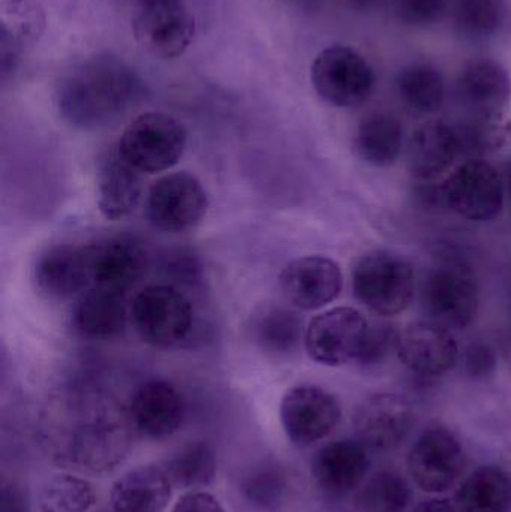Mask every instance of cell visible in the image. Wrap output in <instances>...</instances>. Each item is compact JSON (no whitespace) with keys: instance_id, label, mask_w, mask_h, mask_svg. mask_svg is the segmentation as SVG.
<instances>
[{"instance_id":"6da1fadb","label":"cell","mask_w":511,"mask_h":512,"mask_svg":"<svg viewBox=\"0 0 511 512\" xmlns=\"http://www.w3.org/2000/svg\"><path fill=\"white\" fill-rule=\"evenodd\" d=\"M143 95V84L125 62L110 56L83 60L60 81L57 108L69 125L95 129L122 116Z\"/></svg>"},{"instance_id":"7a4b0ae2","label":"cell","mask_w":511,"mask_h":512,"mask_svg":"<svg viewBox=\"0 0 511 512\" xmlns=\"http://www.w3.org/2000/svg\"><path fill=\"white\" fill-rule=\"evenodd\" d=\"M357 301L378 316L405 312L416 294V274L404 256L387 249L366 252L351 270Z\"/></svg>"},{"instance_id":"3957f363","label":"cell","mask_w":511,"mask_h":512,"mask_svg":"<svg viewBox=\"0 0 511 512\" xmlns=\"http://www.w3.org/2000/svg\"><path fill=\"white\" fill-rule=\"evenodd\" d=\"M186 143L188 134L179 120L164 113H144L126 126L117 149L140 173L155 174L179 164Z\"/></svg>"},{"instance_id":"277c9868","label":"cell","mask_w":511,"mask_h":512,"mask_svg":"<svg viewBox=\"0 0 511 512\" xmlns=\"http://www.w3.org/2000/svg\"><path fill=\"white\" fill-rule=\"evenodd\" d=\"M420 304L428 321L449 330L470 327L479 313L476 277L462 264L444 262L431 268L420 288Z\"/></svg>"},{"instance_id":"5b68a950","label":"cell","mask_w":511,"mask_h":512,"mask_svg":"<svg viewBox=\"0 0 511 512\" xmlns=\"http://www.w3.org/2000/svg\"><path fill=\"white\" fill-rule=\"evenodd\" d=\"M440 198L467 221L491 222L503 212L506 186L494 165L482 158H470L447 176Z\"/></svg>"},{"instance_id":"8992f818","label":"cell","mask_w":511,"mask_h":512,"mask_svg":"<svg viewBox=\"0 0 511 512\" xmlns=\"http://www.w3.org/2000/svg\"><path fill=\"white\" fill-rule=\"evenodd\" d=\"M131 316L141 340L156 348L179 345L194 327L191 301L171 285H149L138 291Z\"/></svg>"},{"instance_id":"52a82bcc","label":"cell","mask_w":511,"mask_h":512,"mask_svg":"<svg viewBox=\"0 0 511 512\" xmlns=\"http://www.w3.org/2000/svg\"><path fill=\"white\" fill-rule=\"evenodd\" d=\"M372 325L354 307H333L315 316L305 333V348L315 363L327 367L360 363Z\"/></svg>"},{"instance_id":"ba28073f","label":"cell","mask_w":511,"mask_h":512,"mask_svg":"<svg viewBox=\"0 0 511 512\" xmlns=\"http://www.w3.org/2000/svg\"><path fill=\"white\" fill-rule=\"evenodd\" d=\"M311 80L317 95L338 108L365 104L375 87L374 69L368 60L345 45L324 48L315 57Z\"/></svg>"},{"instance_id":"9c48e42d","label":"cell","mask_w":511,"mask_h":512,"mask_svg":"<svg viewBox=\"0 0 511 512\" xmlns=\"http://www.w3.org/2000/svg\"><path fill=\"white\" fill-rule=\"evenodd\" d=\"M207 209L209 198L203 183L186 171L165 174L147 192V219L164 233H185L197 227Z\"/></svg>"},{"instance_id":"30bf717a","label":"cell","mask_w":511,"mask_h":512,"mask_svg":"<svg viewBox=\"0 0 511 512\" xmlns=\"http://www.w3.org/2000/svg\"><path fill=\"white\" fill-rule=\"evenodd\" d=\"M407 465L419 489L428 493H443L461 478L467 456L452 430L432 426L414 442Z\"/></svg>"},{"instance_id":"8fae6325","label":"cell","mask_w":511,"mask_h":512,"mask_svg":"<svg viewBox=\"0 0 511 512\" xmlns=\"http://www.w3.org/2000/svg\"><path fill=\"white\" fill-rule=\"evenodd\" d=\"M282 427L291 444L311 447L338 427L342 411L338 399L318 385H297L282 397Z\"/></svg>"},{"instance_id":"7c38bea8","label":"cell","mask_w":511,"mask_h":512,"mask_svg":"<svg viewBox=\"0 0 511 512\" xmlns=\"http://www.w3.org/2000/svg\"><path fill=\"white\" fill-rule=\"evenodd\" d=\"M132 32L147 53L159 59H176L188 50L194 39V15L183 0L138 5Z\"/></svg>"},{"instance_id":"4fadbf2b","label":"cell","mask_w":511,"mask_h":512,"mask_svg":"<svg viewBox=\"0 0 511 512\" xmlns=\"http://www.w3.org/2000/svg\"><path fill=\"white\" fill-rule=\"evenodd\" d=\"M416 415L405 397L393 393L372 394L357 406L354 432L368 450L390 451L410 435Z\"/></svg>"},{"instance_id":"5bb4252c","label":"cell","mask_w":511,"mask_h":512,"mask_svg":"<svg viewBox=\"0 0 511 512\" xmlns=\"http://www.w3.org/2000/svg\"><path fill=\"white\" fill-rule=\"evenodd\" d=\"M279 286L291 306L311 312L323 309L341 295L344 274L332 258L303 256L285 265L279 276Z\"/></svg>"},{"instance_id":"9a60e30c","label":"cell","mask_w":511,"mask_h":512,"mask_svg":"<svg viewBox=\"0 0 511 512\" xmlns=\"http://www.w3.org/2000/svg\"><path fill=\"white\" fill-rule=\"evenodd\" d=\"M396 354L410 372L426 378L446 375L461 358L452 330L428 319L399 333Z\"/></svg>"},{"instance_id":"2e32d148","label":"cell","mask_w":511,"mask_h":512,"mask_svg":"<svg viewBox=\"0 0 511 512\" xmlns=\"http://www.w3.org/2000/svg\"><path fill=\"white\" fill-rule=\"evenodd\" d=\"M462 152L461 137L453 123L431 120L411 134L407 143V167L411 176L431 182L453 167Z\"/></svg>"},{"instance_id":"e0dca14e","label":"cell","mask_w":511,"mask_h":512,"mask_svg":"<svg viewBox=\"0 0 511 512\" xmlns=\"http://www.w3.org/2000/svg\"><path fill=\"white\" fill-rule=\"evenodd\" d=\"M185 400L171 382L162 379L144 382L132 396L129 418L147 438L174 435L185 420Z\"/></svg>"},{"instance_id":"ac0fdd59","label":"cell","mask_w":511,"mask_h":512,"mask_svg":"<svg viewBox=\"0 0 511 512\" xmlns=\"http://www.w3.org/2000/svg\"><path fill=\"white\" fill-rule=\"evenodd\" d=\"M36 286L45 297L68 300L92 282L90 246L56 245L45 249L33 270Z\"/></svg>"},{"instance_id":"d6986e66","label":"cell","mask_w":511,"mask_h":512,"mask_svg":"<svg viewBox=\"0 0 511 512\" xmlns=\"http://www.w3.org/2000/svg\"><path fill=\"white\" fill-rule=\"evenodd\" d=\"M368 448L359 439L330 442L315 453L312 477L321 490L333 496L347 495L365 481L371 465Z\"/></svg>"},{"instance_id":"ffe728a7","label":"cell","mask_w":511,"mask_h":512,"mask_svg":"<svg viewBox=\"0 0 511 512\" xmlns=\"http://www.w3.org/2000/svg\"><path fill=\"white\" fill-rule=\"evenodd\" d=\"M98 209L108 221L131 215L143 197V173L111 147L98 164Z\"/></svg>"},{"instance_id":"44dd1931","label":"cell","mask_w":511,"mask_h":512,"mask_svg":"<svg viewBox=\"0 0 511 512\" xmlns=\"http://www.w3.org/2000/svg\"><path fill=\"white\" fill-rule=\"evenodd\" d=\"M90 267L95 288L123 294L143 277L146 249L131 237H116L90 246Z\"/></svg>"},{"instance_id":"7402d4cb","label":"cell","mask_w":511,"mask_h":512,"mask_svg":"<svg viewBox=\"0 0 511 512\" xmlns=\"http://www.w3.org/2000/svg\"><path fill=\"white\" fill-rule=\"evenodd\" d=\"M44 9L36 0H3L0 8V62L2 77L17 69L24 54L44 35Z\"/></svg>"},{"instance_id":"603a6c76","label":"cell","mask_w":511,"mask_h":512,"mask_svg":"<svg viewBox=\"0 0 511 512\" xmlns=\"http://www.w3.org/2000/svg\"><path fill=\"white\" fill-rule=\"evenodd\" d=\"M456 98L465 114H506L511 98L509 71L495 60L470 63L456 81Z\"/></svg>"},{"instance_id":"cb8c5ba5","label":"cell","mask_w":511,"mask_h":512,"mask_svg":"<svg viewBox=\"0 0 511 512\" xmlns=\"http://www.w3.org/2000/svg\"><path fill=\"white\" fill-rule=\"evenodd\" d=\"M171 490L173 484L162 466H138L114 483L111 508L114 512H164Z\"/></svg>"},{"instance_id":"d4e9b609","label":"cell","mask_w":511,"mask_h":512,"mask_svg":"<svg viewBox=\"0 0 511 512\" xmlns=\"http://www.w3.org/2000/svg\"><path fill=\"white\" fill-rule=\"evenodd\" d=\"M128 324V309L122 294L93 288L78 301L72 312V328L86 340H111L119 337Z\"/></svg>"},{"instance_id":"484cf974","label":"cell","mask_w":511,"mask_h":512,"mask_svg":"<svg viewBox=\"0 0 511 512\" xmlns=\"http://www.w3.org/2000/svg\"><path fill=\"white\" fill-rule=\"evenodd\" d=\"M404 149V126L389 111H371L362 117L354 135L357 156L372 167H390Z\"/></svg>"},{"instance_id":"4316f807","label":"cell","mask_w":511,"mask_h":512,"mask_svg":"<svg viewBox=\"0 0 511 512\" xmlns=\"http://www.w3.org/2000/svg\"><path fill=\"white\" fill-rule=\"evenodd\" d=\"M459 512H511V474L501 466H480L459 487Z\"/></svg>"},{"instance_id":"83f0119b","label":"cell","mask_w":511,"mask_h":512,"mask_svg":"<svg viewBox=\"0 0 511 512\" xmlns=\"http://www.w3.org/2000/svg\"><path fill=\"white\" fill-rule=\"evenodd\" d=\"M252 339L266 354L284 357L305 342L303 322L296 312L281 306L261 309L252 318Z\"/></svg>"},{"instance_id":"f1b7e54d","label":"cell","mask_w":511,"mask_h":512,"mask_svg":"<svg viewBox=\"0 0 511 512\" xmlns=\"http://www.w3.org/2000/svg\"><path fill=\"white\" fill-rule=\"evenodd\" d=\"M398 92L411 110L434 114L446 101V81L434 66L416 63L399 74Z\"/></svg>"},{"instance_id":"f546056e","label":"cell","mask_w":511,"mask_h":512,"mask_svg":"<svg viewBox=\"0 0 511 512\" xmlns=\"http://www.w3.org/2000/svg\"><path fill=\"white\" fill-rule=\"evenodd\" d=\"M162 468L167 472L173 487L201 489L215 480V451L207 442H191L180 448Z\"/></svg>"},{"instance_id":"4dcf8cb0","label":"cell","mask_w":511,"mask_h":512,"mask_svg":"<svg viewBox=\"0 0 511 512\" xmlns=\"http://www.w3.org/2000/svg\"><path fill=\"white\" fill-rule=\"evenodd\" d=\"M464 155H488L506 146L511 138V123L506 114H465L456 123Z\"/></svg>"},{"instance_id":"1f68e13d","label":"cell","mask_w":511,"mask_h":512,"mask_svg":"<svg viewBox=\"0 0 511 512\" xmlns=\"http://www.w3.org/2000/svg\"><path fill=\"white\" fill-rule=\"evenodd\" d=\"M410 502V484L398 472L392 471L372 475L354 499L360 512H405Z\"/></svg>"},{"instance_id":"d6a6232c","label":"cell","mask_w":511,"mask_h":512,"mask_svg":"<svg viewBox=\"0 0 511 512\" xmlns=\"http://www.w3.org/2000/svg\"><path fill=\"white\" fill-rule=\"evenodd\" d=\"M95 504V487L72 474L54 475L42 486L38 498L41 512H89Z\"/></svg>"},{"instance_id":"836d02e7","label":"cell","mask_w":511,"mask_h":512,"mask_svg":"<svg viewBox=\"0 0 511 512\" xmlns=\"http://www.w3.org/2000/svg\"><path fill=\"white\" fill-rule=\"evenodd\" d=\"M506 8L501 0H458L455 23L462 35L485 39L495 35L503 26Z\"/></svg>"},{"instance_id":"e575fe53","label":"cell","mask_w":511,"mask_h":512,"mask_svg":"<svg viewBox=\"0 0 511 512\" xmlns=\"http://www.w3.org/2000/svg\"><path fill=\"white\" fill-rule=\"evenodd\" d=\"M284 477L278 469L267 468L252 474L246 480L245 493L254 504L261 507L275 505L284 493Z\"/></svg>"},{"instance_id":"d590c367","label":"cell","mask_w":511,"mask_h":512,"mask_svg":"<svg viewBox=\"0 0 511 512\" xmlns=\"http://www.w3.org/2000/svg\"><path fill=\"white\" fill-rule=\"evenodd\" d=\"M447 0H399V17L413 26H429L440 20Z\"/></svg>"},{"instance_id":"8d00e7d4","label":"cell","mask_w":511,"mask_h":512,"mask_svg":"<svg viewBox=\"0 0 511 512\" xmlns=\"http://www.w3.org/2000/svg\"><path fill=\"white\" fill-rule=\"evenodd\" d=\"M464 364L471 378H488L497 369V352L488 342L473 340L465 349Z\"/></svg>"},{"instance_id":"74e56055","label":"cell","mask_w":511,"mask_h":512,"mask_svg":"<svg viewBox=\"0 0 511 512\" xmlns=\"http://www.w3.org/2000/svg\"><path fill=\"white\" fill-rule=\"evenodd\" d=\"M399 333L393 330L390 325H377L371 328L368 346L363 354L360 364L363 366H372V364L381 363L384 358L389 357L390 351L398 345Z\"/></svg>"},{"instance_id":"f35d334b","label":"cell","mask_w":511,"mask_h":512,"mask_svg":"<svg viewBox=\"0 0 511 512\" xmlns=\"http://www.w3.org/2000/svg\"><path fill=\"white\" fill-rule=\"evenodd\" d=\"M171 512H225L221 502L207 492H188L179 498Z\"/></svg>"},{"instance_id":"ab89813d","label":"cell","mask_w":511,"mask_h":512,"mask_svg":"<svg viewBox=\"0 0 511 512\" xmlns=\"http://www.w3.org/2000/svg\"><path fill=\"white\" fill-rule=\"evenodd\" d=\"M2 512H29V499L23 487L14 483L3 486Z\"/></svg>"},{"instance_id":"60d3db41","label":"cell","mask_w":511,"mask_h":512,"mask_svg":"<svg viewBox=\"0 0 511 512\" xmlns=\"http://www.w3.org/2000/svg\"><path fill=\"white\" fill-rule=\"evenodd\" d=\"M411 512H459L447 499H428L417 505Z\"/></svg>"},{"instance_id":"b9f144b4","label":"cell","mask_w":511,"mask_h":512,"mask_svg":"<svg viewBox=\"0 0 511 512\" xmlns=\"http://www.w3.org/2000/svg\"><path fill=\"white\" fill-rule=\"evenodd\" d=\"M503 180L504 186H506V191L509 192L511 197V161L504 165Z\"/></svg>"},{"instance_id":"7bdbcfd3","label":"cell","mask_w":511,"mask_h":512,"mask_svg":"<svg viewBox=\"0 0 511 512\" xmlns=\"http://www.w3.org/2000/svg\"><path fill=\"white\" fill-rule=\"evenodd\" d=\"M168 2V0H137V5H147V3Z\"/></svg>"},{"instance_id":"ee69618b","label":"cell","mask_w":511,"mask_h":512,"mask_svg":"<svg viewBox=\"0 0 511 512\" xmlns=\"http://www.w3.org/2000/svg\"><path fill=\"white\" fill-rule=\"evenodd\" d=\"M351 2L356 3V5L359 6H365L368 5V3H371L372 0H351Z\"/></svg>"},{"instance_id":"f6af8a7d","label":"cell","mask_w":511,"mask_h":512,"mask_svg":"<svg viewBox=\"0 0 511 512\" xmlns=\"http://www.w3.org/2000/svg\"><path fill=\"white\" fill-rule=\"evenodd\" d=\"M99 512H107V511H99ZM114 512V511H113Z\"/></svg>"}]
</instances>
